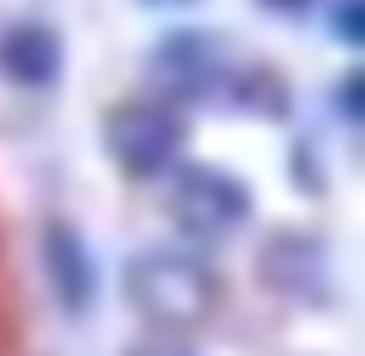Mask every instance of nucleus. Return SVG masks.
I'll return each instance as SVG.
<instances>
[{
  "instance_id": "0eeeda50",
  "label": "nucleus",
  "mask_w": 365,
  "mask_h": 356,
  "mask_svg": "<svg viewBox=\"0 0 365 356\" xmlns=\"http://www.w3.org/2000/svg\"><path fill=\"white\" fill-rule=\"evenodd\" d=\"M130 356H190V352L171 347V342H143V347H134Z\"/></svg>"
},
{
  "instance_id": "7ed1b4c3",
  "label": "nucleus",
  "mask_w": 365,
  "mask_h": 356,
  "mask_svg": "<svg viewBox=\"0 0 365 356\" xmlns=\"http://www.w3.org/2000/svg\"><path fill=\"white\" fill-rule=\"evenodd\" d=\"M171 208H176V218H180L185 232L222 236V232H232V227L245 218L250 199H245V190L236 185L232 176H222V171L190 167V171H180L176 190H171Z\"/></svg>"
},
{
  "instance_id": "423d86ee",
  "label": "nucleus",
  "mask_w": 365,
  "mask_h": 356,
  "mask_svg": "<svg viewBox=\"0 0 365 356\" xmlns=\"http://www.w3.org/2000/svg\"><path fill=\"white\" fill-rule=\"evenodd\" d=\"M356 0H342V9H338V19H342V37L347 42H361V19H356Z\"/></svg>"
},
{
  "instance_id": "39448f33",
  "label": "nucleus",
  "mask_w": 365,
  "mask_h": 356,
  "mask_svg": "<svg viewBox=\"0 0 365 356\" xmlns=\"http://www.w3.org/2000/svg\"><path fill=\"white\" fill-rule=\"evenodd\" d=\"M0 70L19 83H46L61 70V46L42 28H19L0 42Z\"/></svg>"
},
{
  "instance_id": "f257e3e1",
  "label": "nucleus",
  "mask_w": 365,
  "mask_h": 356,
  "mask_svg": "<svg viewBox=\"0 0 365 356\" xmlns=\"http://www.w3.org/2000/svg\"><path fill=\"white\" fill-rule=\"evenodd\" d=\"M213 273L180 250H143L125 264V301L153 324L185 329L213 310Z\"/></svg>"
},
{
  "instance_id": "20e7f679",
  "label": "nucleus",
  "mask_w": 365,
  "mask_h": 356,
  "mask_svg": "<svg viewBox=\"0 0 365 356\" xmlns=\"http://www.w3.org/2000/svg\"><path fill=\"white\" fill-rule=\"evenodd\" d=\"M46 273L56 283V296H61L70 310H83L93 296V264L88 250L79 245V236L70 227H46Z\"/></svg>"
},
{
  "instance_id": "6e6552de",
  "label": "nucleus",
  "mask_w": 365,
  "mask_h": 356,
  "mask_svg": "<svg viewBox=\"0 0 365 356\" xmlns=\"http://www.w3.org/2000/svg\"><path fill=\"white\" fill-rule=\"evenodd\" d=\"M273 5H305V0H273Z\"/></svg>"
},
{
  "instance_id": "f03ea898",
  "label": "nucleus",
  "mask_w": 365,
  "mask_h": 356,
  "mask_svg": "<svg viewBox=\"0 0 365 356\" xmlns=\"http://www.w3.org/2000/svg\"><path fill=\"white\" fill-rule=\"evenodd\" d=\"M180 139V125L167 107H148V102H130L107 121V148L116 162L134 176H153L171 162Z\"/></svg>"
}]
</instances>
